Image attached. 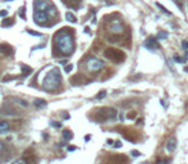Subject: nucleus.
Wrapping results in <instances>:
<instances>
[{
	"instance_id": "1",
	"label": "nucleus",
	"mask_w": 188,
	"mask_h": 164,
	"mask_svg": "<svg viewBox=\"0 0 188 164\" xmlns=\"http://www.w3.org/2000/svg\"><path fill=\"white\" fill-rule=\"evenodd\" d=\"M64 31L65 30H63L60 34L56 35V45L63 54H70L74 49V40L72 34Z\"/></svg>"
},
{
	"instance_id": "2",
	"label": "nucleus",
	"mask_w": 188,
	"mask_h": 164,
	"mask_svg": "<svg viewBox=\"0 0 188 164\" xmlns=\"http://www.w3.org/2000/svg\"><path fill=\"white\" fill-rule=\"evenodd\" d=\"M60 71L59 68H53L46 75L45 80L42 82V87L48 91H56L60 86Z\"/></svg>"
},
{
	"instance_id": "3",
	"label": "nucleus",
	"mask_w": 188,
	"mask_h": 164,
	"mask_svg": "<svg viewBox=\"0 0 188 164\" xmlns=\"http://www.w3.org/2000/svg\"><path fill=\"white\" fill-rule=\"evenodd\" d=\"M104 65H105V63L102 62L101 59L96 58V56H91V58H88L86 60V68L90 72H97V71L102 69Z\"/></svg>"
},
{
	"instance_id": "4",
	"label": "nucleus",
	"mask_w": 188,
	"mask_h": 164,
	"mask_svg": "<svg viewBox=\"0 0 188 164\" xmlns=\"http://www.w3.org/2000/svg\"><path fill=\"white\" fill-rule=\"evenodd\" d=\"M105 56L115 63H122L125 58V54L118 49H108V50H105Z\"/></svg>"
},
{
	"instance_id": "5",
	"label": "nucleus",
	"mask_w": 188,
	"mask_h": 164,
	"mask_svg": "<svg viewBox=\"0 0 188 164\" xmlns=\"http://www.w3.org/2000/svg\"><path fill=\"white\" fill-rule=\"evenodd\" d=\"M109 31L115 35H120V34H123V31H124V26L119 19H114L109 23Z\"/></svg>"
},
{
	"instance_id": "6",
	"label": "nucleus",
	"mask_w": 188,
	"mask_h": 164,
	"mask_svg": "<svg viewBox=\"0 0 188 164\" xmlns=\"http://www.w3.org/2000/svg\"><path fill=\"white\" fill-rule=\"evenodd\" d=\"M49 15L46 14V12H41V10H35L33 13V19L37 24H42V26H48L46 22L49 21Z\"/></svg>"
},
{
	"instance_id": "7",
	"label": "nucleus",
	"mask_w": 188,
	"mask_h": 164,
	"mask_svg": "<svg viewBox=\"0 0 188 164\" xmlns=\"http://www.w3.org/2000/svg\"><path fill=\"white\" fill-rule=\"evenodd\" d=\"M143 46L149 50H155V49H159L160 45L157 42V37H154V36H150L145 42H143Z\"/></svg>"
},
{
	"instance_id": "8",
	"label": "nucleus",
	"mask_w": 188,
	"mask_h": 164,
	"mask_svg": "<svg viewBox=\"0 0 188 164\" xmlns=\"http://www.w3.org/2000/svg\"><path fill=\"white\" fill-rule=\"evenodd\" d=\"M51 3L48 0H35V9L41 10V12H46L50 8Z\"/></svg>"
},
{
	"instance_id": "9",
	"label": "nucleus",
	"mask_w": 188,
	"mask_h": 164,
	"mask_svg": "<svg viewBox=\"0 0 188 164\" xmlns=\"http://www.w3.org/2000/svg\"><path fill=\"white\" fill-rule=\"evenodd\" d=\"M0 114H3V116H17L18 113L15 109H13L12 106L9 105V104H5V105L0 109Z\"/></svg>"
},
{
	"instance_id": "10",
	"label": "nucleus",
	"mask_w": 188,
	"mask_h": 164,
	"mask_svg": "<svg viewBox=\"0 0 188 164\" xmlns=\"http://www.w3.org/2000/svg\"><path fill=\"white\" fill-rule=\"evenodd\" d=\"M165 146H167V150L170 153H173L174 150L177 149V138L175 137H169L167 144H165Z\"/></svg>"
},
{
	"instance_id": "11",
	"label": "nucleus",
	"mask_w": 188,
	"mask_h": 164,
	"mask_svg": "<svg viewBox=\"0 0 188 164\" xmlns=\"http://www.w3.org/2000/svg\"><path fill=\"white\" fill-rule=\"evenodd\" d=\"M8 131H9V123L1 121L0 122V135H5Z\"/></svg>"
},
{
	"instance_id": "12",
	"label": "nucleus",
	"mask_w": 188,
	"mask_h": 164,
	"mask_svg": "<svg viewBox=\"0 0 188 164\" xmlns=\"http://www.w3.org/2000/svg\"><path fill=\"white\" fill-rule=\"evenodd\" d=\"M46 105H48L46 100H43V99H37V100H35V106H37V108L43 109V108H46Z\"/></svg>"
},
{
	"instance_id": "13",
	"label": "nucleus",
	"mask_w": 188,
	"mask_h": 164,
	"mask_svg": "<svg viewBox=\"0 0 188 164\" xmlns=\"http://www.w3.org/2000/svg\"><path fill=\"white\" fill-rule=\"evenodd\" d=\"M56 13H58V12H56V8L54 7L53 4H51V5H50V8H49L48 10H46V14H48L49 17H55Z\"/></svg>"
},
{
	"instance_id": "14",
	"label": "nucleus",
	"mask_w": 188,
	"mask_h": 164,
	"mask_svg": "<svg viewBox=\"0 0 188 164\" xmlns=\"http://www.w3.org/2000/svg\"><path fill=\"white\" fill-rule=\"evenodd\" d=\"M13 100H14V101L17 103L18 105H21L22 108H27V106H28V103H27V101H24V100H22V99H18V97H14V99H13Z\"/></svg>"
},
{
	"instance_id": "15",
	"label": "nucleus",
	"mask_w": 188,
	"mask_h": 164,
	"mask_svg": "<svg viewBox=\"0 0 188 164\" xmlns=\"http://www.w3.org/2000/svg\"><path fill=\"white\" fill-rule=\"evenodd\" d=\"M65 18H67L69 22H72V23H76V22H77V18H76L74 14H73V13H70V12H68L67 14H65Z\"/></svg>"
},
{
	"instance_id": "16",
	"label": "nucleus",
	"mask_w": 188,
	"mask_h": 164,
	"mask_svg": "<svg viewBox=\"0 0 188 164\" xmlns=\"http://www.w3.org/2000/svg\"><path fill=\"white\" fill-rule=\"evenodd\" d=\"M168 32L167 31H160L159 34H157V40H165V39H168Z\"/></svg>"
},
{
	"instance_id": "17",
	"label": "nucleus",
	"mask_w": 188,
	"mask_h": 164,
	"mask_svg": "<svg viewBox=\"0 0 188 164\" xmlns=\"http://www.w3.org/2000/svg\"><path fill=\"white\" fill-rule=\"evenodd\" d=\"M63 137H64L65 140H72V138H73V133L70 132V131L65 130L64 132H63Z\"/></svg>"
},
{
	"instance_id": "18",
	"label": "nucleus",
	"mask_w": 188,
	"mask_h": 164,
	"mask_svg": "<svg viewBox=\"0 0 188 164\" xmlns=\"http://www.w3.org/2000/svg\"><path fill=\"white\" fill-rule=\"evenodd\" d=\"M173 60L175 62V63H181V64H182V63L186 62V59L182 58L181 55H177V54H174V55H173Z\"/></svg>"
},
{
	"instance_id": "19",
	"label": "nucleus",
	"mask_w": 188,
	"mask_h": 164,
	"mask_svg": "<svg viewBox=\"0 0 188 164\" xmlns=\"http://www.w3.org/2000/svg\"><path fill=\"white\" fill-rule=\"evenodd\" d=\"M156 7H157V8H160L163 13H165V14H168V15H171V12H169V10L167 9V8H165V7H163V5L160 4V3H156Z\"/></svg>"
},
{
	"instance_id": "20",
	"label": "nucleus",
	"mask_w": 188,
	"mask_h": 164,
	"mask_svg": "<svg viewBox=\"0 0 188 164\" xmlns=\"http://www.w3.org/2000/svg\"><path fill=\"white\" fill-rule=\"evenodd\" d=\"M27 34L32 35V36H39V37H41V36H42V34H40V32H33L32 30H27Z\"/></svg>"
},
{
	"instance_id": "21",
	"label": "nucleus",
	"mask_w": 188,
	"mask_h": 164,
	"mask_svg": "<svg viewBox=\"0 0 188 164\" xmlns=\"http://www.w3.org/2000/svg\"><path fill=\"white\" fill-rule=\"evenodd\" d=\"M50 124L53 126V127H55V128H60L62 127V123L60 122H56V121H51Z\"/></svg>"
},
{
	"instance_id": "22",
	"label": "nucleus",
	"mask_w": 188,
	"mask_h": 164,
	"mask_svg": "<svg viewBox=\"0 0 188 164\" xmlns=\"http://www.w3.org/2000/svg\"><path fill=\"white\" fill-rule=\"evenodd\" d=\"M105 96H106V91H101V92H100V94L96 96V99H97V100H101V99H104Z\"/></svg>"
},
{
	"instance_id": "23",
	"label": "nucleus",
	"mask_w": 188,
	"mask_h": 164,
	"mask_svg": "<svg viewBox=\"0 0 188 164\" xmlns=\"http://www.w3.org/2000/svg\"><path fill=\"white\" fill-rule=\"evenodd\" d=\"M73 69V65L72 64H69V65H65V68H64V71H65V72H67V73H69L70 72V71H72Z\"/></svg>"
},
{
	"instance_id": "24",
	"label": "nucleus",
	"mask_w": 188,
	"mask_h": 164,
	"mask_svg": "<svg viewBox=\"0 0 188 164\" xmlns=\"http://www.w3.org/2000/svg\"><path fill=\"white\" fill-rule=\"evenodd\" d=\"M13 164H27V162L24 159H18V160H15Z\"/></svg>"
},
{
	"instance_id": "25",
	"label": "nucleus",
	"mask_w": 188,
	"mask_h": 164,
	"mask_svg": "<svg viewBox=\"0 0 188 164\" xmlns=\"http://www.w3.org/2000/svg\"><path fill=\"white\" fill-rule=\"evenodd\" d=\"M182 48L188 50V41H183V42H182Z\"/></svg>"
},
{
	"instance_id": "26",
	"label": "nucleus",
	"mask_w": 188,
	"mask_h": 164,
	"mask_svg": "<svg viewBox=\"0 0 188 164\" xmlns=\"http://www.w3.org/2000/svg\"><path fill=\"white\" fill-rule=\"evenodd\" d=\"M8 15V10H0V17H5Z\"/></svg>"
},
{
	"instance_id": "27",
	"label": "nucleus",
	"mask_w": 188,
	"mask_h": 164,
	"mask_svg": "<svg viewBox=\"0 0 188 164\" xmlns=\"http://www.w3.org/2000/svg\"><path fill=\"white\" fill-rule=\"evenodd\" d=\"M156 164H169V160H165V159H163V160H159Z\"/></svg>"
},
{
	"instance_id": "28",
	"label": "nucleus",
	"mask_w": 188,
	"mask_h": 164,
	"mask_svg": "<svg viewBox=\"0 0 188 164\" xmlns=\"http://www.w3.org/2000/svg\"><path fill=\"white\" fill-rule=\"evenodd\" d=\"M132 155H133V157H140L141 153H140V151H134V150H133V151H132Z\"/></svg>"
},
{
	"instance_id": "29",
	"label": "nucleus",
	"mask_w": 188,
	"mask_h": 164,
	"mask_svg": "<svg viewBox=\"0 0 188 164\" xmlns=\"http://www.w3.org/2000/svg\"><path fill=\"white\" fill-rule=\"evenodd\" d=\"M4 150V144H3V141H0V153Z\"/></svg>"
},
{
	"instance_id": "30",
	"label": "nucleus",
	"mask_w": 188,
	"mask_h": 164,
	"mask_svg": "<svg viewBox=\"0 0 188 164\" xmlns=\"http://www.w3.org/2000/svg\"><path fill=\"white\" fill-rule=\"evenodd\" d=\"M114 146H115V147H122V144L119 142V141H116V142H115V145H114Z\"/></svg>"
},
{
	"instance_id": "31",
	"label": "nucleus",
	"mask_w": 188,
	"mask_h": 164,
	"mask_svg": "<svg viewBox=\"0 0 188 164\" xmlns=\"http://www.w3.org/2000/svg\"><path fill=\"white\" fill-rule=\"evenodd\" d=\"M186 58H187V59H188V50H187V51H186Z\"/></svg>"
},
{
	"instance_id": "32",
	"label": "nucleus",
	"mask_w": 188,
	"mask_h": 164,
	"mask_svg": "<svg viewBox=\"0 0 188 164\" xmlns=\"http://www.w3.org/2000/svg\"><path fill=\"white\" fill-rule=\"evenodd\" d=\"M184 72H188V67H186V68H184Z\"/></svg>"
},
{
	"instance_id": "33",
	"label": "nucleus",
	"mask_w": 188,
	"mask_h": 164,
	"mask_svg": "<svg viewBox=\"0 0 188 164\" xmlns=\"http://www.w3.org/2000/svg\"><path fill=\"white\" fill-rule=\"evenodd\" d=\"M187 108H188V103H187Z\"/></svg>"
}]
</instances>
